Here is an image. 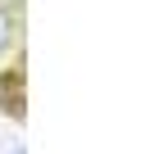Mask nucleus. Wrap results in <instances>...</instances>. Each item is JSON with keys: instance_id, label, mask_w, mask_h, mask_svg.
<instances>
[{"instance_id": "nucleus-1", "label": "nucleus", "mask_w": 159, "mask_h": 154, "mask_svg": "<svg viewBox=\"0 0 159 154\" xmlns=\"http://www.w3.org/2000/svg\"><path fill=\"white\" fill-rule=\"evenodd\" d=\"M9 46H14V18L0 9V59H5V50H9Z\"/></svg>"}]
</instances>
